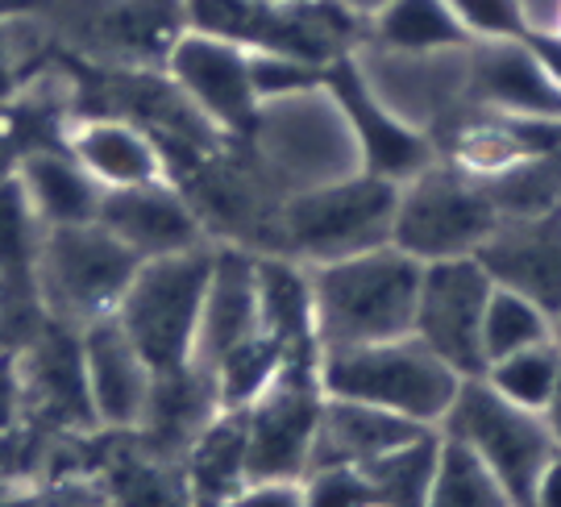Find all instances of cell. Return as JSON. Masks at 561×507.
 <instances>
[{"label":"cell","mask_w":561,"mask_h":507,"mask_svg":"<svg viewBox=\"0 0 561 507\" xmlns=\"http://www.w3.org/2000/svg\"><path fill=\"white\" fill-rule=\"evenodd\" d=\"M324 76H329V67H321V62L296 59V55H283V50H250V80H254L259 104L317 92V88H324Z\"/></svg>","instance_id":"obj_34"},{"label":"cell","mask_w":561,"mask_h":507,"mask_svg":"<svg viewBox=\"0 0 561 507\" xmlns=\"http://www.w3.org/2000/svg\"><path fill=\"white\" fill-rule=\"evenodd\" d=\"M304 507H379L366 474L354 466H312L300 479Z\"/></svg>","instance_id":"obj_36"},{"label":"cell","mask_w":561,"mask_h":507,"mask_svg":"<svg viewBox=\"0 0 561 507\" xmlns=\"http://www.w3.org/2000/svg\"><path fill=\"white\" fill-rule=\"evenodd\" d=\"M96 221H101L125 250H134L138 263L213 245V238H208V229H204L201 217H196L192 200L183 196L180 183H171V180L104 192L101 217H96Z\"/></svg>","instance_id":"obj_14"},{"label":"cell","mask_w":561,"mask_h":507,"mask_svg":"<svg viewBox=\"0 0 561 507\" xmlns=\"http://www.w3.org/2000/svg\"><path fill=\"white\" fill-rule=\"evenodd\" d=\"M491 275L486 266L470 258H445L424 263L421 291H416V316L412 337H421L445 366H454L461 379H474L486 370L482 358V312L491 300Z\"/></svg>","instance_id":"obj_10"},{"label":"cell","mask_w":561,"mask_h":507,"mask_svg":"<svg viewBox=\"0 0 561 507\" xmlns=\"http://www.w3.org/2000/svg\"><path fill=\"white\" fill-rule=\"evenodd\" d=\"M18 183L25 204L34 208L42 229H62V224H88L101 217L104 187L83 171L67 146H42L25 150L18 159Z\"/></svg>","instance_id":"obj_23"},{"label":"cell","mask_w":561,"mask_h":507,"mask_svg":"<svg viewBox=\"0 0 561 507\" xmlns=\"http://www.w3.org/2000/svg\"><path fill=\"white\" fill-rule=\"evenodd\" d=\"M317 362L321 358H287L275 383L250 407H241L250 483H300L312 470V446L324 407Z\"/></svg>","instance_id":"obj_9"},{"label":"cell","mask_w":561,"mask_h":507,"mask_svg":"<svg viewBox=\"0 0 561 507\" xmlns=\"http://www.w3.org/2000/svg\"><path fill=\"white\" fill-rule=\"evenodd\" d=\"M345 13H354V18H375L387 0H337Z\"/></svg>","instance_id":"obj_43"},{"label":"cell","mask_w":561,"mask_h":507,"mask_svg":"<svg viewBox=\"0 0 561 507\" xmlns=\"http://www.w3.org/2000/svg\"><path fill=\"white\" fill-rule=\"evenodd\" d=\"M482 379L495 387L507 404L541 412V407L549 404V395H553L561 383V349L553 342L516 349V354H507V358L486 362Z\"/></svg>","instance_id":"obj_33"},{"label":"cell","mask_w":561,"mask_h":507,"mask_svg":"<svg viewBox=\"0 0 561 507\" xmlns=\"http://www.w3.org/2000/svg\"><path fill=\"white\" fill-rule=\"evenodd\" d=\"M541 342H553V312H545L537 300L512 287H491V300L482 312V358L495 362Z\"/></svg>","instance_id":"obj_29"},{"label":"cell","mask_w":561,"mask_h":507,"mask_svg":"<svg viewBox=\"0 0 561 507\" xmlns=\"http://www.w3.org/2000/svg\"><path fill=\"white\" fill-rule=\"evenodd\" d=\"M167 80L217 134H250L259 122V92L250 80V50L229 38L183 30L162 62Z\"/></svg>","instance_id":"obj_11"},{"label":"cell","mask_w":561,"mask_h":507,"mask_svg":"<svg viewBox=\"0 0 561 507\" xmlns=\"http://www.w3.org/2000/svg\"><path fill=\"white\" fill-rule=\"evenodd\" d=\"M553 345L561 349V308L553 312Z\"/></svg>","instance_id":"obj_45"},{"label":"cell","mask_w":561,"mask_h":507,"mask_svg":"<svg viewBox=\"0 0 561 507\" xmlns=\"http://www.w3.org/2000/svg\"><path fill=\"white\" fill-rule=\"evenodd\" d=\"M541 425H545V433H549L553 453H561V383H558V391L549 395V404L541 407Z\"/></svg>","instance_id":"obj_41"},{"label":"cell","mask_w":561,"mask_h":507,"mask_svg":"<svg viewBox=\"0 0 561 507\" xmlns=\"http://www.w3.org/2000/svg\"><path fill=\"white\" fill-rule=\"evenodd\" d=\"M396 196H400V183L370 171L300 187L283 196L271 250L304 266H324L375 245H391Z\"/></svg>","instance_id":"obj_2"},{"label":"cell","mask_w":561,"mask_h":507,"mask_svg":"<svg viewBox=\"0 0 561 507\" xmlns=\"http://www.w3.org/2000/svg\"><path fill=\"white\" fill-rule=\"evenodd\" d=\"M500 212L486 196V183L449 163H433L400 183L391 245L416 263L470 258L495 233Z\"/></svg>","instance_id":"obj_5"},{"label":"cell","mask_w":561,"mask_h":507,"mask_svg":"<svg viewBox=\"0 0 561 507\" xmlns=\"http://www.w3.org/2000/svg\"><path fill=\"white\" fill-rule=\"evenodd\" d=\"M283 366H287V349L275 337L254 333L250 342L233 345L217 366H208V375L217 383L221 407L241 412V407H250L266 387L275 383V375H279Z\"/></svg>","instance_id":"obj_30"},{"label":"cell","mask_w":561,"mask_h":507,"mask_svg":"<svg viewBox=\"0 0 561 507\" xmlns=\"http://www.w3.org/2000/svg\"><path fill=\"white\" fill-rule=\"evenodd\" d=\"M416 433H424V425L403 420L396 412L324 395L321 425H317V446H312V466L362 470L366 462L382 458L387 449L412 441Z\"/></svg>","instance_id":"obj_24"},{"label":"cell","mask_w":561,"mask_h":507,"mask_svg":"<svg viewBox=\"0 0 561 507\" xmlns=\"http://www.w3.org/2000/svg\"><path fill=\"white\" fill-rule=\"evenodd\" d=\"M55 46L50 30L30 9L0 4V108L13 104L42 76V59Z\"/></svg>","instance_id":"obj_32"},{"label":"cell","mask_w":561,"mask_h":507,"mask_svg":"<svg viewBox=\"0 0 561 507\" xmlns=\"http://www.w3.org/2000/svg\"><path fill=\"white\" fill-rule=\"evenodd\" d=\"M437 458H442V428H424L412 441L387 449L382 458L366 462L362 474L375 491L379 507H424L433 474H437Z\"/></svg>","instance_id":"obj_27"},{"label":"cell","mask_w":561,"mask_h":507,"mask_svg":"<svg viewBox=\"0 0 561 507\" xmlns=\"http://www.w3.org/2000/svg\"><path fill=\"white\" fill-rule=\"evenodd\" d=\"M217 412H221L217 383L201 362L154 370V383H150L134 437L162 458H180L183 462V453L192 449V441L208 428V420Z\"/></svg>","instance_id":"obj_20"},{"label":"cell","mask_w":561,"mask_h":507,"mask_svg":"<svg viewBox=\"0 0 561 507\" xmlns=\"http://www.w3.org/2000/svg\"><path fill=\"white\" fill-rule=\"evenodd\" d=\"M213 245L138 263L125 296L117 300L113 321L138 345L150 370H175L196 358L201 308L213 275Z\"/></svg>","instance_id":"obj_4"},{"label":"cell","mask_w":561,"mask_h":507,"mask_svg":"<svg viewBox=\"0 0 561 507\" xmlns=\"http://www.w3.org/2000/svg\"><path fill=\"white\" fill-rule=\"evenodd\" d=\"M25 420L21 412V379H18V354L0 349V433L18 428Z\"/></svg>","instance_id":"obj_38"},{"label":"cell","mask_w":561,"mask_h":507,"mask_svg":"<svg viewBox=\"0 0 561 507\" xmlns=\"http://www.w3.org/2000/svg\"><path fill=\"white\" fill-rule=\"evenodd\" d=\"M254 129L262 142V175L271 187L287 183V196L362 171L358 142L329 88L262 104Z\"/></svg>","instance_id":"obj_7"},{"label":"cell","mask_w":561,"mask_h":507,"mask_svg":"<svg viewBox=\"0 0 561 507\" xmlns=\"http://www.w3.org/2000/svg\"><path fill=\"white\" fill-rule=\"evenodd\" d=\"M466 101L520 122H561V88L528 38L466 46Z\"/></svg>","instance_id":"obj_15"},{"label":"cell","mask_w":561,"mask_h":507,"mask_svg":"<svg viewBox=\"0 0 561 507\" xmlns=\"http://www.w3.org/2000/svg\"><path fill=\"white\" fill-rule=\"evenodd\" d=\"M541 30H549V34H558V38H561V0H553V4H549V18H545Z\"/></svg>","instance_id":"obj_44"},{"label":"cell","mask_w":561,"mask_h":507,"mask_svg":"<svg viewBox=\"0 0 561 507\" xmlns=\"http://www.w3.org/2000/svg\"><path fill=\"white\" fill-rule=\"evenodd\" d=\"M424 507H516L503 483L470 449L442 433V458Z\"/></svg>","instance_id":"obj_31"},{"label":"cell","mask_w":561,"mask_h":507,"mask_svg":"<svg viewBox=\"0 0 561 507\" xmlns=\"http://www.w3.org/2000/svg\"><path fill=\"white\" fill-rule=\"evenodd\" d=\"M104 433L108 446H101V466L92 474L104 507H196L180 458L146 449L134 433Z\"/></svg>","instance_id":"obj_21"},{"label":"cell","mask_w":561,"mask_h":507,"mask_svg":"<svg viewBox=\"0 0 561 507\" xmlns=\"http://www.w3.org/2000/svg\"><path fill=\"white\" fill-rule=\"evenodd\" d=\"M470 42H516L537 30L528 0H449Z\"/></svg>","instance_id":"obj_35"},{"label":"cell","mask_w":561,"mask_h":507,"mask_svg":"<svg viewBox=\"0 0 561 507\" xmlns=\"http://www.w3.org/2000/svg\"><path fill=\"white\" fill-rule=\"evenodd\" d=\"M528 507H561V453H553L537 474V487L528 495Z\"/></svg>","instance_id":"obj_39"},{"label":"cell","mask_w":561,"mask_h":507,"mask_svg":"<svg viewBox=\"0 0 561 507\" xmlns=\"http://www.w3.org/2000/svg\"><path fill=\"white\" fill-rule=\"evenodd\" d=\"M308 270H312L321 354L412 333L424 263L403 254L400 245H375Z\"/></svg>","instance_id":"obj_1"},{"label":"cell","mask_w":561,"mask_h":507,"mask_svg":"<svg viewBox=\"0 0 561 507\" xmlns=\"http://www.w3.org/2000/svg\"><path fill=\"white\" fill-rule=\"evenodd\" d=\"M442 433L470 449L482 466L500 479L516 507H528L537 474L553 458L541 412L507 404L482 375L461 379L458 395L442 420Z\"/></svg>","instance_id":"obj_8"},{"label":"cell","mask_w":561,"mask_h":507,"mask_svg":"<svg viewBox=\"0 0 561 507\" xmlns=\"http://www.w3.org/2000/svg\"><path fill=\"white\" fill-rule=\"evenodd\" d=\"M486 196L495 204L500 221L512 217H541V212H558L561 208V146L558 150H541L524 163L507 166L500 175H491Z\"/></svg>","instance_id":"obj_28"},{"label":"cell","mask_w":561,"mask_h":507,"mask_svg":"<svg viewBox=\"0 0 561 507\" xmlns=\"http://www.w3.org/2000/svg\"><path fill=\"white\" fill-rule=\"evenodd\" d=\"M528 46H533V50H537V59L545 62L549 80L561 88V38L558 34H549V30H533V34H528Z\"/></svg>","instance_id":"obj_40"},{"label":"cell","mask_w":561,"mask_h":507,"mask_svg":"<svg viewBox=\"0 0 561 507\" xmlns=\"http://www.w3.org/2000/svg\"><path fill=\"white\" fill-rule=\"evenodd\" d=\"M262 333L259 321V284H254V250L245 245H213V275L204 291L196 358L204 370L217 366L233 345Z\"/></svg>","instance_id":"obj_19"},{"label":"cell","mask_w":561,"mask_h":507,"mask_svg":"<svg viewBox=\"0 0 561 507\" xmlns=\"http://www.w3.org/2000/svg\"><path fill=\"white\" fill-rule=\"evenodd\" d=\"M254 284H259L262 333L287 349V358H321L317 345V300H312V270L287 254H254Z\"/></svg>","instance_id":"obj_22"},{"label":"cell","mask_w":561,"mask_h":507,"mask_svg":"<svg viewBox=\"0 0 561 507\" xmlns=\"http://www.w3.org/2000/svg\"><path fill=\"white\" fill-rule=\"evenodd\" d=\"M183 470L196 495V507H225L250 483L245 466V416L221 407L208 428L183 453Z\"/></svg>","instance_id":"obj_25"},{"label":"cell","mask_w":561,"mask_h":507,"mask_svg":"<svg viewBox=\"0 0 561 507\" xmlns=\"http://www.w3.org/2000/svg\"><path fill=\"white\" fill-rule=\"evenodd\" d=\"M0 507H46V495H34V491H0Z\"/></svg>","instance_id":"obj_42"},{"label":"cell","mask_w":561,"mask_h":507,"mask_svg":"<svg viewBox=\"0 0 561 507\" xmlns=\"http://www.w3.org/2000/svg\"><path fill=\"white\" fill-rule=\"evenodd\" d=\"M0 349H4V345H0Z\"/></svg>","instance_id":"obj_46"},{"label":"cell","mask_w":561,"mask_h":507,"mask_svg":"<svg viewBox=\"0 0 561 507\" xmlns=\"http://www.w3.org/2000/svg\"><path fill=\"white\" fill-rule=\"evenodd\" d=\"M225 507H304L300 483H245Z\"/></svg>","instance_id":"obj_37"},{"label":"cell","mask_w":561,"mask_h":507,"mask_svg":"<svg viewBox=\"0 0 561 507\" xmlns=\"http://www.w3.org/2000/svg\"><path fill=\"white\" fill-rule=\"evenodd\" d=\"M134 270V250H125L101 221L62 224L42 233L38 291L50 321L88 329L92 321L113 316Z\"/></svg>","instance_id":"obj_6"},{"label":"cell","mask_w":561,"mask_h":507,"mask_svg":"<svg viewBox=\"0 0 561 507\" xmlns=\"http://www.w3.org/2000/svg\"><path fill=\"white\" fill-rule=\"evenodd\" d=\"M83 342V375H88V395L96 425L113 433H134L141 420V407L154 383V370L138 354V345L125 337V329L104 316L80 329Z\"/></svg>","instance_id":"obj_18"},{"label":"cell","mask_w":561,"mask_h":507,"mask_svg":"<svg viewBox=\"0 0 561 507\" xmlns=\"http://www.w3.org/2000/svg\"><path fill=\"white\" fill-rule=\"evenodd\" d=\"M62 146L104 192L171 180L167 154L154 142V134L129 117H117V113H76Z\"/></svg>","instance_id":"obj_17"},{"label":"cell","mask_w":561,"mask_h":507,"mask_svg":"<svg viewBox=\"0 0 561 507\" xmlns=\"http://www.w3.org/2000/svg\"><path fill=\"white\" fill-rule=\"evenodd\" d=\"M491 284L512 287L545 312L561 308V208L541 217H512L500 221L495 233L474 254Z\"/></svg>","instance_id":"obj_16"},{"label":"cell","mask_w":561,"mask_h":507,"mask_svg":"<svg viewBox=\"0 0 561 507\" xmlns=\"http://www.w3.org/2000/svg\"><path fill=\"white\" fill-rule=\"evenodd\" d=\"M324 88H329V96L337 101L341 117H345L354 142H358L362 171L382 175V180H391V183H403L433 163V146L424 142L421 129L408 125L403 117H396V113L375 96V88L366 83V76H362V67L354 59L329 62Z\"/></svg>","instance_id":"obj_13"},{"label":"cell","mask_w":561,"mask_h":507,"mask_svg":"<svg viewBox=\"0 0 561 507\" xmlns=\"http://www.w3.org/2000/svg\"><path fill=\"white\" fill-rule=\"evenodd\" d=\"M317 370H321L324 395L382 407V412H396L424 428H442L445 412L461 387L458 370L445 366L412 333L391 337V342L329 349L321 354Z\"/></svg>","instance_id":"obj_3"},{"label":"cell","mask_w":561,"mask_h":507,"mask_svg":"<svg viewBox=\"0 0 561 507\" xmlns=\"http://www.w3.org/2000/svg\"><path fill=\"white\" fill-rule=\"evenodd\" d=\"M366 25L387 55H454L470 46V34L449 0H387Z\"/></svg>","instance_id":"obj_26"},{"label":"cell","mask_w":561,"mask_h":507,"mask_svg":"<svg viewBox=\"0 0 561 507\" xmlns=\"http://www.w3.org/2000/svg\"><path fill=\"white\" fill-rule=\"evenodd\" d=\"M18 354L21 379V412L30 425L46 433H96V412L88 395V375H83V342L80 329L50 321L30 337Z\"/></svg>","instance_id":"obj_12"}]
</instances>
